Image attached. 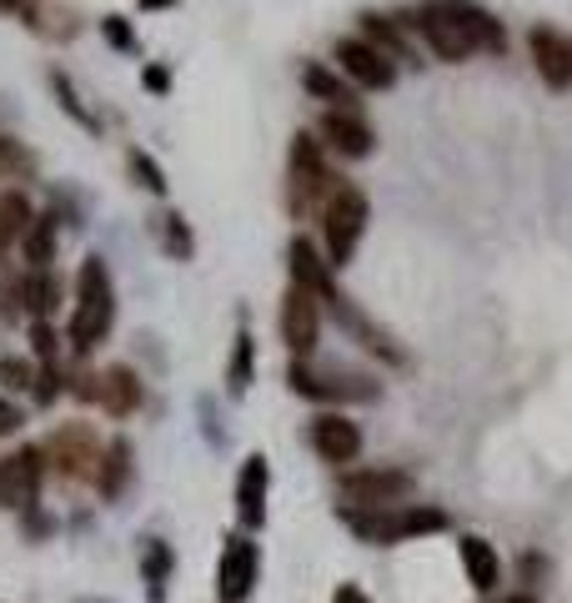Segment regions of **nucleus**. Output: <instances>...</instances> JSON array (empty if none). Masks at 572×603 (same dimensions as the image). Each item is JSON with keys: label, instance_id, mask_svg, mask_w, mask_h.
Returning a JSON list of instances; mask_svg holds the SVG:
<instances>
[{"label": "nucleus", "instance_id": "nucleus-1", "mask_svg": "<svg viewBox=\"0 0 572 603\" xmlns=\"http://www.w3.org/2000/svg\"><path fill=\"white\" fill-rule=\"evenodd\" d=\"M111 322H116V297H111V272L96 252L81 262L76 277V312H71V347L91 352L96 342H106Z\"/></svg>", "mask_w": 572, "mask_h": 603}, {"label": "nucleus", "instance_id": "nucleus-2", "mask_svg": "<svg viewBox=\"0 0 572 603\" xmlns=\"http://www.w3.org/2000/svg\"><path fill=\"white\" fill-rule=\"evenodd\" d=\"M322 231H326L332 267H346L356 252V241H362V231H367V197L356 187H346V181H336L332 197L322 201Z\"/></svg>", "mask_w": 572, "mask_h": 603}, {"label": "nucleus", "instance_id": "nucleus-3", "mask_svg": "<svg viewBox=\"0 0 572 603\" xmlns=\"http://www.w3.org/2000/svg\"><path fill=\"white\" fill-rule=\"evenodd\" d=\"M407 493H412V472H402V468H356L342 478L346 508H362V513L407 508Z\"/></svg>", "mask_w": 572, "mask_h": 603}, {"label": "nucleus", "instance_id": "nucleus-4", "mask_svg": "<svg viewBox=\"0 0 572 603\" xmlns=\"http://www.w3.org/2000/svg\"><path fill=\"white\" fill-rule=\"evenodd\" d=\"M41 453H45V462L71 482L96 478L101 472V438L86 428V423H65V428H55Z\"/></svg>", "mask_w": 572, "mask_h": 603}, {"label": "nucleus", "instance_id": "nucleus-5", "mask_svg": "<svg viewBox=\"0 0 572 603\" xmlns=\"http://www.w3.org/2000/svg\"><path fill=\"white\" fill-rule=\"evenodd\" d=\"M332 187H336V176L326 171L322 146H316L306 132L292 136V211L322 207V201L332 197Z\"/></svg>", "mask_w": 572, "mask_h": 603}, {"label": "nucleus", "instance_id": "nucleus-6", "mask_svg": "<svg viewBox=\"0 0 572 603\" xmlns=\"http://www.w3.org/2000/svg\"><path fill=\"white\" fill-rule=\"evenodd\" d=\"M41 478H45V453L15 448L11 458H0V503L31 513L35 498H41Z\"/></svg>", "mask_w": 572, "mask_h": 603}, {"label": "nucleus", "instance_id": "nucleus-7", "mask_svg": "<svg viewBox=\"0 0 572 603\" xmlns=\"http://www.w3.org/2000/svg\"><path fill=\"white\" fill-rule=\"evenodd\" d=\"M412 25L427 35V45H433L443 61H467V55L477 51L472 35L462 31V21L447 11V0H427V6H417V11H412Z\"/></svg>", "mask_w": 572, "mask_h": 603}, {"label": "nucleus", "instance_id": "nucleus-8", "mask_svg": "<svg viewBox=\"0 0 572 603\" xmlns=\"http://www.w3.org/2000/svg\"><path fill=\"white\" fill-rule=\"evenodd\" d=\"M292 393L312 397V403H346V397H356V403H372V397H377V383H372V377L312 373V367L297 357V362H292Z\"/></svg>", "mask_w": 572, "mask_h": 603}, {"label": "nucleus", "instance_id": "nucleus-9", "mask_svg": "<svg viewBox=\"0 0 572 603\" xmlns=\"http://www.w3.org/2000/svg\"><path fill=\"white\" fill-rule=\"evenodd\" d=\"M257 569H261V549L251 543L247 533H231L227 549H221V563H217V593L221 603H241L257 583Z\"/></svg>", "mask_w": 572, "mask_h": 603}, {"label": "nucleus", "instance_id": "nucleus-10", "mask_svg": "<svg viewBox=\"0 0 572 603\" xmlns=\"http://www.w3.org/2000/svg\"><path fill=\"white\" fill-rule=\"evenodd\" d=\"M316 337H322V302H316L306 287L292 282V292L281 302V342H287L297 357H312Z\"/></svg>", "mask_w": 572, "mask_h": 603}, {"label": "nucleus", "instance_id": "nucleus-11", "mask_svg": "<svg viewBox=\"0 0 572 603\" xmlns=\"http://www.w3.org/2000/svg\"><path fill=\"white\" fill-rule=\"evenodd\" d=\"M336 61H342V71L356 86H367V91H387L397 81V66L367 41H336Z\"/></svg>", "mask_w": 572, "mask_h": 603}, {"label": "nucleus", "instance_id": "nucleus-12", "mask_svg": "<svg viewBox=\"0 0 572 603\" xmlns=\"http://www.w3.org/2000/svg\"><path fill=\"white\" fill-rule=\"evenodd\" d=\"M528 45H532V61H538V76L548 81L552 91L572 86V41L568 35H558L552 25H532Z\"/></svg>", "mask_w": 572, "mask_h": 603}, {"label": "nucleus", "instance_id": "nucleus-13", "mask_svg": "<svg viewBox=\"0 0 572 603\" xmlns=\"http://www.w3.org/2000/svg\"><path fill=\"white\" fill-rule=\"evenodd\" d=\"M312 448L322 453L326 462H352L362 453V428L342 413H322L312 423Z\"/></svg>", "mask_w": 572, "mask_h": 603}, {"label": "nucleus", "instance_id": "nucleus-14", "mask_svg": "<svg viewBox=\"0 0 572 603\" xmlns=\"http://www.w3.org/2000/svg\"><path fill=\"white\" fill-rule=\"evenodd\" d=\"M267 488H271V468L261 453H251L247 468L237 478V518L241 528H261L267 523Z\"/></svg>", "mask_w": 572, "mask_h": 603}, {"label": "nucleus", "instance_id": "nucleus-15", "mask_svg": "<svg viewBox=\"0 0 572 603\" xmlns=\"http://www.w3.org/2000/svg\"><path fill=\"white\" fill-rule=\"evenodd\" d=\"M322 136H326V142H332L342 156H352V162L372 156V146H377L372 126L356 116V111H326V116H322Z\"/></svg>", "mask_w": 572, "mask_h": 603}, {"label": "nucleus", "instance_id": "nucleus-16", "mask_svg": "<svg viewBox=\"0 0 572 603\" xmlns=\"http://www.w3.org/2000/svg\"><path fill=\"white\" fill-rule=\"evenodd\" d=\"M287 262H292L297 287H306L316 302H332V297H342V292L332 287V272H326L332 262H322V257H316V247H312L306 237H292V247H287Z\"/></svg>", "mask_w": 572, "mask_h": 603}, {"label": "nucleus", "instance_id": "nucleus-17", "mask_svg": "<svg viewBox=\"0 0 572 603\" xmlns=\"http://www.w3.org/2000/svg\"><path fill=\"white\" fill-rule=\"evenodd\" d=\"M447 11L462 21V31L472 35L477 51H492V55L508 51V31H502V21H497L492 11H482L477 0H447Z\"/></svg>", "mask_w": 572, "mask_h": 603}, {"label": "nucleus", "instance_id": "nucleus-18", "mask_svg": "<svg viewBox=\"0 0 572 603\" xmlns=\"http://www.w3.org/2000/svg\"><path fill=\"white\" fill-rule=\"evenodd\" d=\"M96 403L106 407L111 417H131L141 407V377L131 373V367H106V373L96 377Z\"/></svg>", "mask_w": 572, "mask_h": 603}, {"label": "nucleus", "instance_id": "nucleus-19", "mask_svg": "<svg viewBox=\"0 0 572 603\" xmlns=\"http://www.w3.org/2000/svg\"><path fill=\"white\" fill-rule=\"evenodd\" d=\"M462 569L477 593H492L497 579H502V559H497V549L487 538H462Z\"/></svg>", "mask_w": 572, "mask_h": 603}, {"label": "nucleus", "instance_id": "nucleus-20", "mask_svg": "<svg viewBox=\"0 0 572 603\" xmlns=\"http://www.w3.org/2000/svg\"><path fill=\"white\" fill-rule=\"evenodd\" d=\"M326 308L336 312V322H342V328H352L356 337H362V347H367V352H377V357H387V362H402L397 342H392L387 332H377V328H372V322L362 318V312H356L352 302H346V297H332V302H326Z\"/></svg>", "mask_w": 572, "mask_h": 603}, {"label": "nucleus", "instance_id": "nucleus-21", "mask_svg": "<svg viewBox=\"0 0 572 603\" xmlns=\"http://www.w3.org/2000/svg\"><path fill=\"white\" fill-rule=\"evenodd\" d=\"M61 297H65V287L55 272H25L21 277V302L31 308L35 322H51V312L61 308Z\"/></svg>", "mask_w": 572, "mask_h": 603}, {"label": "nucleus", "instance_id": "nucleus-22", "mask_svg": "<svg viewBox=\"0 0 572 603\" xmlns=\"http://www.w3.org/2000/svg\"><path fill=\"white\" fill-rule=\"evenodd\" d=\"M21 252H25V272H51L55 262V211H41L31 221V231L21 237Z\"/></svg>", "mask_w": 572, "mask_h": 603}, {"label": "nucleus", "instance_id": "nucleus-23", "mask_svg": "<svg viewBox=\"0 0 572 603\" xmlns=\"http://www.w3.org/2000/svg\"><path fill=\"white\" fill-rule=\"evenodd\" d=\"M96 482H101V493L106 498H121V488L131 482V443H111L106 453H101V472H96Z\"/></svg>", "mask_w": 572, "mask_h": 603}, {"label": "nucleus", "instance_id": "nucleus-24", "mask_svg": "<svg viewBox=\"0 0 572 603\" xmlns=\"http://www.w3.org/2000/svg\"><path fill=\"white\" fill-rule=\"evenodd\" d=\"M302 86L312 91L316 101H332V111H342V106L352 111V101H356L352 91H346V81H336L332 71H326V66H316V61H312V66H302Z\"/></svg>", "mask_w": 572, "mask_h": 603}, {"label": "nucleus", "instance_id": "nucleus-25", "mask_svg": "<svg viewBox=\"0 0 572 603\" xmlns=\"http://www.w3.org/2000/svg\"><path fill=\"white\" fill-rule=\"evenodd\" d=\"M141 569H146V583H152V603H166V579H171V549H166L162 538H146Z\"/></svg>", "mask_w": 572, "mask_h": 603}, {"label": "nucleus", "instance_id": "nucleus-26", "mask_svg": "<svg viewBox=\"0 0 572 603\" xmlns=\"http://www.w3.org/2000/svg\"><path fill=\"white\" fill-rule=\"evenodd\" d=\"M362 31L372 35L367 45H377V51H382V55H392V61H407V55H412V51H407V41H402V31L387 21V15H372V11H367V15H362Z\"/></svg>", "mask_w": 572, "mask_h": 603}, {"label": "nucleus", "instance_id": "nucleus-27", "mask_svg": "<svg viewBox=\"0 0 572 603\" xmlns=\"http://www.w3.org/2000/svg\"><path fill=\"white\" fill-rule=\"evenodd\" d=\"M35 176V156L15 136H0V181H25Z\"/></svg>", "mask_w": 572, "mask_h": 603}, {"label": "nucleus", "instance_id": "nucleus-28", "mask_svg": "<svg viewBox=\"0 0 572 603\" xmlns=\"http://www.w3.org/2000/svg\"><path fill=\"white\" fill-rule=\"evenodd\" d=\"M51 91H55V101H61V111H71V116H76L86 132H96L101 121L91 116L86 106H81V96H76V86H71V76H65V71H51Z\"/></svg>", "mask_w": 572, "mask_h": 603}, {"label": "nucleus", "instance_id": "nucleus-29", "mask_svg": "<svg viewBox=\"0 0 572 603\" xmlns=\"http://www.w3.org/2000/svg\"><path fill=\"white\" fill-rule=\"evenodd\" d=\"M126 166H131V176H136V187H146L152 197H166V171L156 166V156L131 152V156H126Z\"/></svg>", "mask_w": 572, "mask_h": 603}, {"label": "nucleus", "instance_id": "nucleus-30", "mask_svg": "<svg viewBox=\"0 0 572 603\" xmlns=\"http://www.w3.org/2000/svg\"><path fill=\"white\" fill-rule=\"evenodd\" d=\"M35 367L25 357H0V387H6V393H31L35 387Z\"/></svg>", "mask_w": 572, "mask_h": 603}, {"label": "nucleus", "instance_id": "nucleus-31", "mask_svg": "<svg viewBox=\"0 0 572 603\" xmlns=\"http://www.w3.org/2000/svg\"><path fill=\"white\" fill-rule=\"evenodd\" d=\"M227 383H231V393H247V383H251V332H237V347H231Z\"/></svg>", "mask_w": 572, "mask_h": 603}, {"label": "nucleus", "instance_id": "nucleus-32", "mask_svg": "<svg viewBox=\"0 0 572 603\" xmlns=\"http://www.w3.org/2000/svg\"><path fill=\"white\" fill-rule=\"evenodd\" d=\"M166 252L176 257V262H191V252H196V241H191V227H186L181 217H166Z\"/></svg>", "mask_w": 572, "mask_h": 603}, {"label": "nucleus", "instance_id": "nucleus-33", "mask_svg": "<svg viewBox=\"0 0 572 603\" xmlns=\"http://www.w3.org/2000/svg\"><path fill=\"white\" fill-rule=\"evenodd\" d=\"M31 352L41 362H55V352H61V337H55L51 322H31Z\"/></svg>", "mask_w": 572, "mask_h": 603}, {"label": "nucleus", "instance_id": "nucleus-34", "mask_svg": "<svg viewBox=\"0 0 572 603\" xmlns=\"http://www.w3.org/2000/svg\"><path fill=\"white\" fill-rule=\"evenodd\" d=\"M101 31H106V41L121 45V51H131V45H136V35H131L126 15H106V25H101Z\"/></svg>", "mask_w": 572, "mask_h": 603}, {"label": "nucleus", "instance_id": "nucleus-35", "mask_svg": "<svg viewBox=\"0 0 572 603\" xmlns=\"http://www.w3.org/2000/svg\"><path fill=\"white\" fill-rule=\"evenodd\" d=\"M21 423H25V413H21V407H15L11 397H0V438H11V433L21 428Z\"/></svg>", "mask_w": 572, "mask_h": 603}, {"label": "nucleus", "instance_id": "nucleus-36", "mask_svg": "<svg viewBox=\"0 0 572 603\" xmlns=\"http://www.w3.org/2000/svg\"><path fill=\"white\" fill-rule=\"evenodd\" d=\"M31 393H35V403H51V397L61 393V373H55V367H45V373L35 377V387H31Z\"/></svg>", "mask_w": 572, "mask_h": 603}, {"label": "nucleus", "instance_id": "nucleus-37", "mask_svg": "<svg viewBox=\"0 0 572 603\" xmlns=\"http://www.w3.org/2000/svg\"><path fill=\"white\" fill-rule=\"evenodd\" d=\"M141 81H146V86H152V91H166V86H171V76H166V66H146V71H141Z\"/></svg>", "mask_w": 572, "mask_h": 603}, {"label": "nucleus", "instance_id": "nucleus-38", "mask_svg": "<svg viewBox=\"0 0 572 603\" xmlns=\"http://www.w3.org/2000/svg\"><path fill=\"white\" fill-rule=\"evenodd\" d=\"M332 603H372V599H367L362 589H356V583H342V589L332 593Z\"/></svg>", "mask_w": 572, "mask_h": 603}, {"label": "nucleus", "instance_id": "nucleus-39", "mask_svg": "<svg viewBox=\"0 0 572 603\" xmlns=\"http://www.w3.org/2000/svg\"><path fill=\"white\" fill-rule=\"evenodd\" d=\"M25 0H0V15H11V11H21Z\"/></svg>", "mask_w": 572, "mask_h": 603}, {"label": "nucleus", "instance_id": "nucleus-40", "mask_svg": "<svg viewBox=\"0 0 572 603\" xmlns=\"http://www.w3.org/2000/svg\"><path fill=\"white\" fill-rule=\"evenodd\" d=\"M141 6H146V11H152V6H171V0H141Z\"/></svg>", "mask_w": 572, "mask_h": 603}, {"label": "nucleus", "instance_id": "nucleus-41", "mask_svg": "<svg viewBox=\"0 0 572 603\" xmlns=\"http://www.w3.org/2000/svg\"><path fill=\"white\" fill-rule=\"evenodd\" d=\"M508 603H538V599H528V593H518V599H508Z\"/></svg>", "mask_w": 572, "mask_h": 603}]
</instances>
